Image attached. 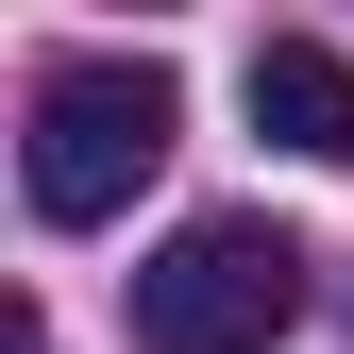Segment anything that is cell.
<instances>
[{
	"label": "cell",
	"mask_w": 354,
	"mask_h": 354,
	"mask_svg": "<svg viewBox=\"0 0 354 354\" xmlns=\"http://www.w3.org/2000/svg\"><path fill=\"white\" fill-rule=\"evenodd\" d=\"M253 136L304 152V169H354V68L321 34H253Z\"/></svg>",
	"instance_id": "cell-3"
},
{
	"label": "cell",
	"mask_w": 354,
	"mask_h": 354,
	"mask_svg": "<svg viewBox=\"0 0 354 354\" xmlns=\"http://www.w3.org/2000/svg\"><path fill=\"white\" fill-rule=\"evenodd\" d=\"M0 354H51V321H34V304H17V321H0Z\"/></svg>",
	"instance_id": "cell-4"
},
{
	"label": "cell",
	"mask_w": 354,
	"mask_h": 354,
	"mask_svg": "<svg viewBox=\"0 0 354 354\" xmlns=\"http://www.w3.org/2000/svg\"><path fill=\"white\" fill-rule=\"evenodd\" d=\"M304 270H321V253H304L287 219H186L136 270V354H270L304 321Z\"/></svg>",
	"instance_id": "cell-2"
},
{
	"label": "cell",
	"mask_w": 354,
	"mask_h": 354,
	"mask_svg": "<svg viewBox=\"0 0 354 354\" xmlns=\"http://www.w3.org/2000/svg\"><path fill=\"white\" fill-rule=\"evenodd\" d=\"M169 136H186V102H169V68L152 51H68V68H34V102H17V186L34 219H118L169 169Z\"/></svg>",
	"instance_id": "cell-1"
}]
</instances>
